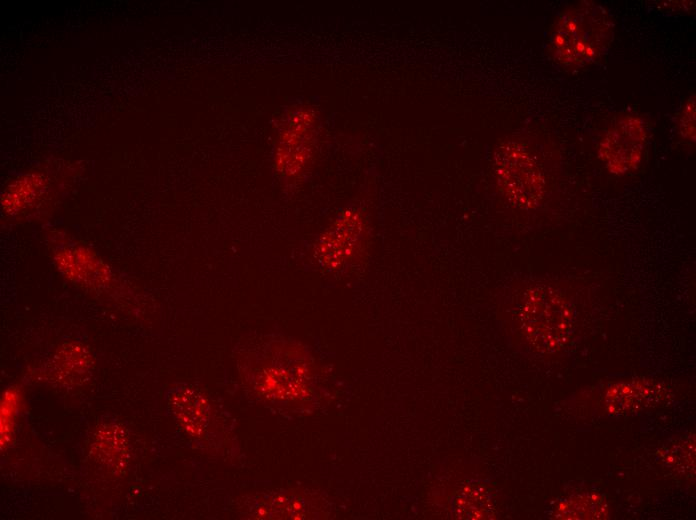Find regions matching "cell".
I'll list each match as a JSON object with an SVG mask.
<instances>
[{"mask_svg": "<svg viewBox=\"0 0 696 520\" xmlns=\"http://www.w3.org/2000/svg\"><path fill=\"white\" fill-rule=\"evenodd\" d=\"M614 35L609 12L593 1H581L564 10L553 26L550 53L566 67H583L599 60Z\"/></svg>", "mask_w": 696, "mask_h": 520, "instance_id": "obj_1", "label": "cell"}, {"mask_svg": "<svg viewBox=\"0 0 696 520\" xmlns=\"http://www.w3.org/2000/svg\"><path fill=\"white\" fill-rule=\"evenodd\" d=\"M522 322L525 333L538 350L555 352L569 341L574 312L561 292L539 286L530 290L526 297Z\"/></svg>", "mask_w": 696, "mask_h": 520, "instance_id": "obj_2", "label": "cell"}, {"mask_svg": "<svg viewBox=\"0 0 696 520\" xmlns=\"http://www.w3.org/2000/svg\"><path fill=\"white\" fill-rule=\"evenodd\" d=\"M366 243L367 226L362 213L347 208L314 241L312 261L327 273L342 272L360 259Z\"/></svg>", "mask_w": 696, "mask_h": 520, "instance_id": "obj_3", "label": "cell"}, {"mask_svg": "<svg viewBox=\"0 0 696 520\" xmlns=\"http://www.w3.org/2000/svg\"><path fill=\"white\" fill-rule=\"evenodd\" d=\"M494 167L500 190L514 206L533 209L539 205L544 178L536 160L522 144H502L496 150Z\"/></svg>", "mask_w": 696, "mask_h": 520, "instance_id": "obj_4", "label": "cell"}, {"mask_svg": "<svg viewBox=\"0 0 696 520\" xmlns=\"http://www.w3.org/2000/svg\"><path fill=\"white\" fill-rule=\"evenodd\" d=\"M646 140L645 121L638 115L627 114L607 130L600 141L598 156L611 173L624 175L639 167Z\"/></svg>", "mask_w": 696, "mask_h": 520, "instance_id": "obj_5", "label": "cell"}, {"mask_svg": "<svg viewBox=\"0 0 696 520\" xmlns=\"http://www.w3.org/2000/svg\"><path fill=\"white\" fill-rule=\"evenodd\" d=\"M314 121V116L306 109H299L289 116L274 155V166L281 176L296 178L307 167L313 153Z\"/></svg>", "mask_w": 696, "mask_h": 520, "instance_id": "obj_6", "label": "cell"}, {"mask_svg": "<svg viewBox=\"0 0 696 520\" xmlns=\"http://www.w3.org/2000/svg\"><path fill=\"white\" fill-rule=\"evenodd\" d=\"M661 386L648 380H631L611 386L605 397L611 413H629L657 403L663 395Z\"/></svg>", "mask_w": 696, "mask_h": 520, "instance_id": "obj_7", "label": "cell"}, {"mask_svg": "<svg viewBox=\"0 0 696 520\" xmlns=\"http://www.w3.org/2000/svg\"><path fill=\"white\" fill-rule=\"evenodd\" d=\"M93 453L107 467L119 470L127 461V443L123 431L115 425H105L98 431Z\"/></svg>", "mask_w": 696, "mask_h": 520, "instance_id": "obj_8", "label": "cell"}, {"mask_svg": "<svg viewBox=\"0 0 696 520\" xmlns=\"http://www.w3.org/2000/svg\"><path fill=\"white\" fill-rule=\"evenodd\" d=\"M171 405L182 425L190 433H199L205 426L206 410L204 401L199 395L191 391L178 393Z\"/></svg>", "mask_w": 696, "mask_h": 520, "instance_id": "obj_9", "label": "cell"}, {"mask_svg": "<svg viewBox=\"0 0 696 520\" xmlns=\"http://www.w3.org/2000/svg\"><path fill=\"white\" fill-rule=\"evenodd\" d=\"M557 508V518L595 519L604 518L607 515V508L602 498L598 495L571 497Z\"/></svg>", "mask_w": 696, "mask_h": 520, "instance_id": "obj_10", "label": "cell"}, {"mask_svg": "<svg viewBox=\"0 0 696 520\" xmlns=\"http://www.w3.org/2000/svg\"><path fill=\"white\" fill-rule=\"evenodd\" d=\"M19 403V395L16 389L8 390L2 401L1 405V443L7 441L10 435L11 429L13 427V421L15 419L17 408Z\"/></svg>", "mask_w": 696, "mask_h": 520, "instance_id": "obj_11", "label": "cell"}, {"mask_svg": "<svg viewBox=\"0 0 696 520\" xmlns=\"http://www.w3.org/2000/svg\"><path fill=\"white\" fill-rule=\"evenodd\" d=\"M680 133L683 138L694 141L695 140V96H691L680 116L679 120Z\"/></svg>", "mask_w": 696, "mask_h": 520, "instance_id": "obj_12", "label": "cell"}]
</instances>
